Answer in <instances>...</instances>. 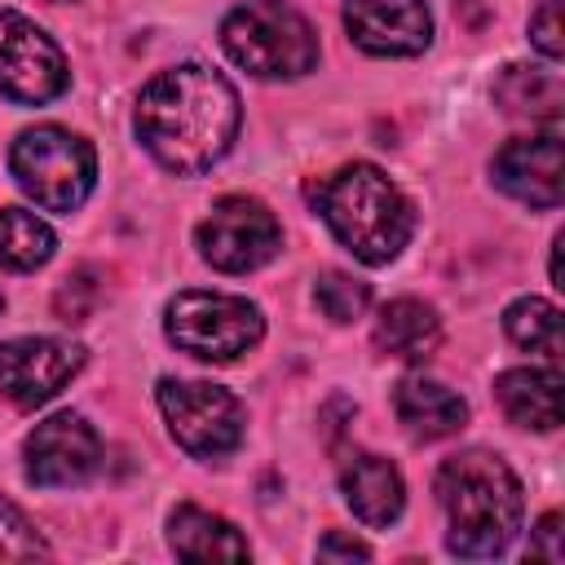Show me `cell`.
<instances>
[{
  "label": "cell",
  "mask_w": 565,
  "mask_h": 565,
  "mask_svg": "<svg viewBox=\"0 0 565 565\" xmlns=\"http://www.w3.org/2000/svg\"><path fill=\"white\" fill-rule=\"evenodd\" d=\"M238 93L234 84L199 62L159 71L137 97V137L154 163L177 177L207 172L238 132Z\"/></svg>",
  "instance_id": "obj_1"
},
{
  "label": "cell",
  "mask_w": 565,
  "mask_h": 565,
  "mask_svg": "<svg viewBox=\"0 0 565 565\" xmlns=\"http://www.w3.org/2000/svg\"><path fill=\"white\" fill-rule=\"evenodd\" d=\"M437 503L446 512V547L468 561L508 552L521 534V481L490 450H459L437 468Z\"/></svg>",
  "instance_id": "obj_2"
},
{
  "label": "cell",
  "mask_w": 565,
  "mask_h": 565,
  "mask_svg": "<svg viewBox=\"0 0 565 565\" xmlns=\"http://www.w3.org/2000/svg\"><path fill=\"white\" fill-rule=\"evenodd\" d=\"M313 203L327 230L362 265H388L415 234L411 199L375 163H344L313 190Z\"/></svg>",
  "instance_id": "obj_3"
},
{
  "label": "cell",
  "mask_w": 565,
  "mask_h": 565,
  "mask_svg": "<svg viewBox=\"0 0 565 565\" xmlns=\"http://www.w3.org/2000/svg\"><path fill=\"white\" fill-rule=\"evenodd\" d=\"M225 53L256 79H296L318 62L309 18L282 0H243L221 22Z\"/></svg>",
  "instance_id": "obj_4"
},
{
  "label": "cell",
  "mask_w": 565,
  "mask_h": 565,
  "mask_svg": "<svg viewBox=\"0 0 565 565\" xmlns=\"http://www.w3.org/2000/svg\"><path fill=\"white\" fill-rule=\"evenodd\" d=\"M9 172L22 185L26 199H35V207L44 212H75L97 181V154L84 137L57 128V124H40L18 132L13 150H9Z\"/></svg>",
  "instance_id": "obj_5"
},
{
  "label": "cell",
  "mask_w": 565,
  "mask_h": 565,
  "mask_svg": "<svg viewBox=\"0 0 565 565\" xmlns=\"http://www.w3.org/2000/svg\"><path fill=\"white\" fill-rule=\"evenodd\" d=\"M168 340L203 362H234L260 344L265 318L247 296L230 291H181L163 309Z\"/></svg>",
  "instance_id": "obj_6"
},
{
  "label": "cell",
  "mask_w": 565,
  "mask_h": 565,
  "mask_svg": "<svg viewBox=\"0 0 565 565\" xmlns=\"http://www.w3.org/2000/svg\"><path fill=\"white\" fill-rule=\"evenodd\" d=\"M159 411L172 441L194 459H225L243 441V402L207 380H159Z\"/></svg>",
  "instance_id": "obj_7"
},
{
  "label": "cell",
  "mask_w": 565,
  "mask_h": 565,
  "mask_svg": "<svg viewBox=\"0 0 565 565\" xmlns=\"http://www.w3.org/2000/svg\"><path fill=\"white\" fill-rule=\"evenodd\" d=\"M194 243H199V256L212 269H221V274H252V269H260V265H269L278 256L282 230H278L274 212L260 199L225 194L199 221Z\"/></svg>",
  "instance_id": "obj_8"
},
{
  "label": "cell",
  "mask_w": 565,
  "mask_h": 565,
  "mask_svg": "<svg viewBox=\"0 0 565 565\" xmlns=\"http://www.w3.org/2000/svg\"><path fill=\"white\" fill-rule=\"evenodd\" d=\"M71 66L49 31H40L18 9H0V97L18 106H40L62 97Z\"/></svg>",
  "instance_id": "obj_9"
},
{
  "label": "cell",
  "mask_w": 565,
  "mask_h": 565,
  "mask_svg": "<svg viewBox=\"0 0 565 565\" xmlns=\"http://www.w3.org/2000/svg\"><path fill=\"white\" fill-rule=\"evenodd\" d=\"M84 366V349L57 335H22L0 344V393L31 411L57 397Z\"/></svg>",
  "instance_id": "obj_10"
},
{
  "label": "cell",
  "mask_w": 565,
  "mask_h": 565,
  "mask_svg": "<svg viewBox=\"0 0 565 565\" xmlns=\"http://www.w3.org/2000/svg\"><path fill=\"white\" fill-rule=\"evenodd\" d=\"M102 463V441L93 424L75 411L49 415L26 437V481L44 490H71L84 486Z\"/></svg>",
  "instance_id": "obj_11"
},
{
  "label": "cell",
  "mask_w": 565,
  "mask_h": 565,
  "mask_svg": "<svg viewBox=\"0 0 565 565\" xmlns=\"http://www.w3.org/2000/svg\"><path fill=\"white\" fill-rule=\"evenodd\" d=\"M344 26L375 57H415L433 40L424 0H344Z\"/></svg>",
  "instance_id": "obj_12"
},
{
  "label": "cell",
  "mask_w": 565,
  "mask_h": 565,
  "mask_svg": "<svg viewBox=\"0 0 565 565\" xmlns=\"http://www.w3.org/2000/svg\"><path fill=\"white\" fill-rule=\"evenodd\" d=\"M494 185L512 194L516 203L530 207H561V137L539 132V137H512L494 163Z\"/></svg>",
  "instance_id": "obj_13"
},
{
  "label": "cell",
  "mask_w": 565,
  "mask_h": 565,
  "mask_svg": "<svg viewBox=\"0 0 565 565\" xmlns=\"http://www.w3.org/2000/svg\"><path fill=\"white\" fill-rule=\"evenodd\" d=\"M393 411L415 441H441L468 424V402L428 375H406L393 388Z\"/></svg>",
  "instance_id": "obj_14"
},
{
  "label": "cell",
  "mask_w": 565,
  "mask_h": 565,
  "mask_svg": "<svg viewBox=\"0 0 565 565\" xmlns=\"http://www.w3.org/2000/svg\"><path fill=\"white\" fill-rule=\"evenodd\" d=\"M340 490L362 525H393L406 503L402 472L380 455H349L340 468Z\"/></svg>",
  "instance_id": "obj_15"
},
{
  "label": "cell",
  "mask_w": 565,
  "mask_h": 565,
  "mask_svg": "<svg viewBox=\"0 0 565 565\" xmlns=\"http://www.w3.org/2000/svg\"><path fill=\"white\" fill-rule=\"evenodd\" d=\"M494 397L503 415L516 428H539L552 433L561 424V371L547 366H512L494 380Z\"/></svg>",
  "instance_id": "obj_16"
},
{
  "label": "cell",
  "mask_w": 565,
  "mask_h": 565,
  "mask_svg": "<svg viewBox=\"0 0 565 565\" xmlns=\"http://www.w3.org/2000/svg\"><path fill=\"white\" fill-rule=\"evenodd\" d=\"M441 344V318L415 300V296H397L380 309L375 318V349L402 362H428Z\"/></svg>",
  "instance_id": "obj_17"
},
{
  "label": "cell",
  "mask_w": 565,
  "mask_h": 565,
  "mask_svg": "<svg viewBox=\"0 0 565 565\" xmlns=\"http://www.w3.org/2000/svg\"><path fill=\"white\" fill-rule=\"evenodd\" d=\"M168 543L181 561H247V539L216 512L181 503L168 516Z\"/></svg>",
  "instance_id": "obj_18"
},
{
  "label": "cell",
  "mask_w": 565,
  "mask_h": 565,
  "mask_svg": "<svg viewBox=\"0 0 565 565\" xmlns=\"http://www.w3.org/2000/svg\"><path fill=\"white\" fill-rule=\"evenodd\" d=\"M494 102L508 115H530V119H561L565 106V84L552 66H503L494 79Z\"/></svg>",
  "instance_id": "obj_19"
},
{
  "label": "cell",
  "mask_w": 565,
  "mask_h": 565,
  "mask_svg": "<svg viewBox=\"0 0 565 565\" xmlns=\"http://www.w3.org/2000/svg\"><path fill=\"white\" fill-rule=\"evenodd\" d=\"M503 331L512 344L547 358L552 366L561 362V309L552 300H539V296H521L503 309Z\"/></svg>",
  "instance_id": "obj_20"
},
{
  "label": "cell",
  "mask_w": 565,
  "mask_h": 565,
  "mask_svg": "<svg viewBox=\"0 0 565 565\" xmlns=\"http://www.w3.org/2000/svg\"><path fill=\"white\" fill-rule=\"evenodd\" d=\"M53 247H57V238L35 212L0 207V265L4 269H18V274L40 269L53 256Z\"/></svg>",
  "instance_id": "obj_21"
},
{
  "label": "cell",
  "mask_w": 565,
  "mask_h": 565,
  "mask_svg": "<svg viewBox=\"0 0 565 565\" xmlns=\"http://www.w3.org/2000/svg\"><path fill=\"white\" fill-rule=\"evenodd\" d=\"M313 300H318V309H322L331 322H353V318L366 313V305H371V287L358 282L353 274L327 269V274L318 278V287H313Z\"/></svg>",
  "instance_id": "obj_22"
},
{
  "label": "cell",
  "mask_w": 565,
  "mask_h": 565,
  "mask_svg": "<svg viewBox=\"0 0 565 565\" xmlns=\"http://www.w3.org/2000/svg\"><path fill=\"white\" fill-rule=\"evenodd\" d=\"M35 556H49V543L22 516L18 503L0 499V561H35Z\"/></svg>",
  "instance_id": "obj_23"
},
{
  "label": "cell",
  "mask_w": 565,
  "mask_h": 565,
  "mask_svg": "<svg viewBox=\"0 0 565 565\" xmlns=\"http://www.w3.org/2000/svg\"><path fill=\"white\" fill-rule=\"evenodd\" d=\"M561 0H543L534 13H530V40L539 44V53L547 62H556L565 53V40H561Z\"/></svg>",
  "instance_id": "obj_24"
},
{
  "label": "cell",
  "mask_w": 565,
  "mask_h": 565,
  "mask_svg": "<svg viewBox=\"0 0 565 565\" xmlns=\"http://www.w3.org/2000/svg\"><path fill=\"white\" fill-rule=\"evenodd\" d=\"M93 296H97V287H93V274L88 269H79L75 278H66L57 287V313H62V322H84L88 309H93Z\"/></svg>",
  "instance_id": "obj_25"
},
{
  "label": "cell",
  "mask_w": 565,
  "mask_h": 565,
  "mask_svg": "<svg viewBox=\"0 0 565 565\" xmlns=\"http://www.w3.org/2000/svg\"><path fill=\"white\" fill-rule=\"evenodd\" d=\"M530 556H543V561H565V547H561V512H547L534 530V543H530Z\"/></svg>",
  "instance_id": "obj_26"
},
{
  "label": "cell",
  "mask_w": 565,
  "mask_h": 565,
  "mask_svg": "<svg viewBox=\"0 0 565 565\" xmlns=\"http://www.w3.org/2000/svg\"><path fill=\"white\" fill-rule=\"evenodd\" d=\"M318 556H358V561H366L371 556V547L366 543H358V539H340V534H327L322 543H318Z\"/></svg>",
  "instance_id": "obj_27"
},
{
  "label": "cell",
  "mask_w": 565,
  "mask_h": 565,
  "mask_svg": "<svg viewBox=\"0 0 565 565\" xmlns=\"http://www.w3.org/2000/svg\"><path fill=\"white\" fill-rule=\"evenodd\" d=\"M0 309H4V300H0Z\"/></svg>",
  "instance_id": "obj_28"
}]
</instances>
